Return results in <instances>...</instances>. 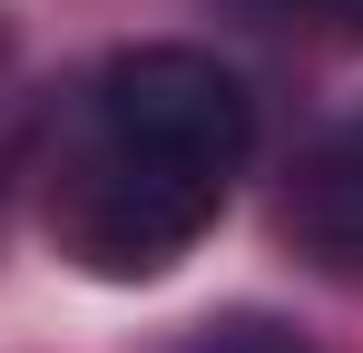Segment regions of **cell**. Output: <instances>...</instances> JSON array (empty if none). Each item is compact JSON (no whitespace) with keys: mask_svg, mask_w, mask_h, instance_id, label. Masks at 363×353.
I'll return each instance as SVG.
<instances>
[{"mask_svg":"<svg viewBox=\"0 0 363 353\" xmlns=\"http://www.w3.org/2000/svg\"><path fill=\"white\" fill-rule=\"evenodd\" d=\"M177 353H314L295 324H265V314H226V324H196Z\"/></svg>","mask_w":363,"mask_h":353,"instance_id":"obj_3","label":"cell"},{"mask_svg":"<svg viewBox=\"0 0 363 353\" xmlns=\"http://www.w3.org/2000/svg\"><path fill=\"white\" fill-rule=\"evenodd\" d=\"M245 10H265V20H304V30H344V40H363V0H245Z\"/></svg>","mask_w":363,"mask_h":353,"instance_id":"obj_4","label":"cell"},{"mask_svg":"<svg viewBox=\"0 0 363 353\" xmlns=\"http://www.w3.org/2000/svg\"><path fill=\"white\" fill-rule=\"evenodd\" d=\"M245 157H255V99L216 50L186 40L118 50L60 128L50 235L79 275L147 285L216 226Z\"/></svg>","mask_w":363,"mask_h":353,"instance_id":"obj_1","label":"cell"},{"mask_svg":"<svg viewBox=\"0 0 363 353\" xmlns=\"http://www.w3.org/2000/svg\"><path fill=\"white\" fill-rule=\"evenodd\" d=\"M275 235L324 285H363V108L304 138V157L275 186Z\"/></svg>","mask_w":363,"mask_h":353,"instance_id":"obj_2","label":"cell"}]
</instances>
